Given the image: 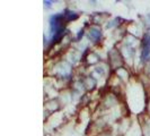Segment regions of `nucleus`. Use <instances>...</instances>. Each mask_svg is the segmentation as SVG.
Here are the masks:
<instances>
[{"label":"nucleus","mask_w":150,"mask_h":136,"mask_svg":"<svg viewBox=\"0 0 150 136\" xmlns=\"http://www.w3.org/2000/svg\"><path fill=\"white\" fill-rule=\"evenodd\" d=\"M87 37L93 42H99V40L102 38V31L98 26L93 25L91 27H89V30L87 32Z\"/></svg>","instance_id":"nucleus-1"},{"label":"nucleus","mask_w":150,"mask_h":136,"mask_svg":"<svg viewBox=\"0 0 150 136\" xmlns=\"http://www.w3.org/2000/svg\"><path fill=\"white\" fill-rule=\"evenodd\" d=\"M63 17H64V21L66 22H71V21H76L77 18H78V13H76L74 10H71V9H64L63 10Z\"/></svg>","instance_id":"nucleus-2"},{"label":"nucleus","mask_w":150,"mask_h":136,"mask_svg":"<svg viewBox=\"0 0 150 136\" xmlns=\"http://www.w3.org/2000/svg\"><path fill=\"white\" fill-rule=\"evenodd\" d=\"M142 47H147V48H150V33H144L143 35V40H142Z\"/></svg>","instance_id":"nucleus-3"},{"label":"nucleus","mask_w":150,"mask_h":136,"mask_svg":"<svg viewBox=\"0 0 150 136\" xmlns=\"http://www.w3.org/2000/svg\"><path fill=\"white\" fill-rule=\"evenodd\" d=\"M94 72H95V73H97V74H99V76H102V75H105L106 69H105L104 67H100V66H97V67L94 68Z\"/></svg>","instance_id":"nucleus-4"},{"label":"nucleus","mask_w":150,"mask_h":136,"mask_svg":"<svg viewBox=\"0 0 150 136\" xmlns=\"http://www.w3.org/2000/svg\"><path fill=\"white\" fill-rule=\"evenodd\" d=\"M83 34H85V29H81V30L79 31L78 33H77V37H76V41L78 42V41H80L81 39H83Z\"/></svg>","instance_id":"nucleus-5"},{"label":"nucleus","mask_w":150,"mask_h":136,"mask_svg":"<svg viewBox=\"0 0 150 136\" xmlns=\"http://www.w3.org/2000/svg\"><path fill=\"white\" fill-rule=\"evenodd\" d=\"M52 4H53V1H49V0H44V1H43L44 8H46V9H50V8H52Z\"/></svg>","instance_id":"nucleus-6"}]
</instances>
